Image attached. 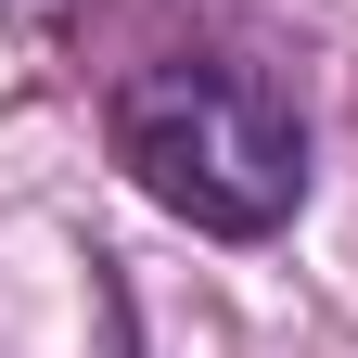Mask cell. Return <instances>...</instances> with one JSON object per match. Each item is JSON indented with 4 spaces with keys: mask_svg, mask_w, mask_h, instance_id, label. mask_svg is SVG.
<instances>
[{
    "mask_svg": "<svg viewBox=\"0 0 358 358\" xmlns=\"http://www.w3.org/2000/svg\"><path fill=\"white\" fill-rule=\"evenodd\" d=\"M115 166L141 179L166 217H192L217 243H268L307 205V115L256 64L166 52L115 90Z\"/></svg>",
    "mask_w": 358,
    "mask_h": 358,
    "instance_id": "6da1fadb",
    "label": "cell"
},
{
    "mask_svg": "<svg viewBox=\"0 0 358 358\" xmlns=\"http://www.w3.org/2000/svg\"><path fill=\"white\" fill-rule=\"evenodd\" d=\"M0 13H13V26H38V13H64V0H0Z\"/></svg>",
    "mask_w": 358,
    "mask_h": 358,
    "instance_id": "7a4b0ae2",
    "label": "cell"
}]
</instances>
